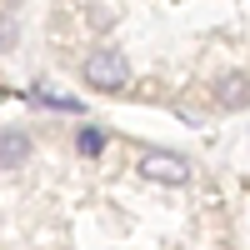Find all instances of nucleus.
I'll use <instances>...</instances> for the list:
<instances>
[{
  "label": "nucleus",
  "instance_id": "f257e3e1",
  "mask_svg": "<svg viewBox=\"0 0 250 250\" xmlns=\"http://www.w3.org/2000/svg\"><path fill=\"white\" fill-rule=\"evenodd\" d=\"M30 155V135L25 130H0V170H10Z\"/></svg>",
  "mask_w": 250,
  "mask_h": 250
}]
</instances>
